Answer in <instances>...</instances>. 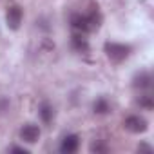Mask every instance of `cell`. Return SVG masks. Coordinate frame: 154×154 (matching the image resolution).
I'll use <instances>...</instances> for the list:
<instances>
[{
	"mask_svg": "<svg viewBox=\"0 0 154 154\" xmlns=\"http://www.w3.org/2000/svg\"><path fill=\"white\" fill-rule=\"evenodd\" d=\"M152 85V76L150 72H140L134 76V87L138 89H149Z\"/></svg>",
	"mask_w": 154,
	"mask_h": 154,
	"instance_id": "obj_8",
	"label": "cell"
},
{
	"mask_svg": "<svg viewBox=\"0 0 154 154\" xmlns=\"http://www.w3.org/2000/svg\"><path fill=\"white\" fill-rule=\"evenodd\" d=\"M20 138L27 143H35L38 141L40 138V127L35 125V123H26L22 129H20Z\"/></svg>",
	"mask_w": 154,
	"mask_h": 154,
	"instance_id": "obj_5",
	"label": "cell"
},
{
	"mask_svg": "<svg viewBox=\"0 0 154 154\" xmlns=\"http://www.w3.org/2000/svg\"><path fill=\"white\" fill-rule=\"evenodd\" d=\"M100 22H102V17H100L98 9H93L89 15H72L71 17V26H72L74 31H78V33L96 31L100 27Z\"/></svg>",
	"mask_w": 154,
	"mask_h": 154,
	"instance_id": "obj_1",
	"label": "cell"
},
{
	"mask_svg": "<svg viewBox=\"0 0 154 154\" xmlns=\"http://www.w3.org/2000/svg\"><path fill=\"white\" fill-rule=\"evenodd\" d=\"M78 147H80V138L76 136V134H67V136L62 140V143H60V152H63V154H72V152L78 150Z\"/></svg>",
	"mask_w": 154,
	"mask_h": 154,
	"instance_id": "obj_6",
	"label": "cell"
},
{
	"mask_svg": "<svg viewBox=\"0 0 154 154\" xmlns=\"http://www.w3.org/2000/svg\"><path fill=\"white\" fill-rule=\"evenodd\" d=\"M107 150H109L107 145H103V143H100V141H96V143L91 145V152H107Z\"/></svg>",
	"mask_w": 154,
	"mask_h": 154,
	"instance_id": "obj_12",
	"label": "cell"
},
{
	"mask_svg": "<svg viewBox=\"0 0 154 154\" xmlns=\"http://www.w3.org/2000/svg\"><path fill=\"white\" fill-rule=\"evenodd\" d=\"M38 112H40V118H42L44 123H51V120H53V107H51L47 102H44V103L40 105Z\"/></svg>",
	"mask_w": 154,
	"mask_h": 154,
	"instance_id": "obj_10",
	"label": "cell"
},
{
	"mask_svg": "<svg viewBox=\"0 0 154 154\" xmlns=\"http://www.w3.org/2000/svg\"><path fill=\"white\" fill-rule=\"evenodd\" d=\"M138 150H152V147H150V145H147V143H141V145L138 147Z\"/></svg>",
	"mask_w": 154,
	"mask_h": 154,
	"instance_id": "obj_14",
	"label": "cell"
},
{
	"mask_svg": "<svg viewBox=\"0 0 154 154\" xmlns=\"http://www.w3.org/2000/svg\"><path fill=\"white\" fill-rule=\"evenodd\" d=\"M138 103H140V107H143V109H147V111H150V109L154 107V100H152L150 94L140 96V98H138Z\"/></svg>",
	"mask_w": 154,
	"mask_h": 154,
	"instance_id": "obj_11",
	"label": "cell"
},
{
	"mask_svg": "<svg viewBox=\"0 0 154 154\" xmlns=\"http://www.w3.org/2000/svg\"><path fill=\"white\" fill-rule=\"evenodd\" d=\"M72 47L78 51V53H87L89 51V42H87V38L84 36V33H76V35H72Z\"/></svg>",
	"mask_w": 154,
	"mask_h": 154,
	"instance_id": "obj_7",
	"label": "cell"
},
{
	"mask_svg": "<svg viewBox=\"0 0 154 154\" xmlns=\"http://www.w3.org/2000/svg\"><path fill=\"white\" fill-rule=\"evenodd\" d=\"M93 111H94L96 114H107V112L111 111V105H109V102H107L105 98H98V100L93 103Z\"/></svg>",
	"mask_w": 154,
	"mask_h": 154,
	"instance_id": "obj_9",
	"label": "cell"
},
{
	"mask_svg": "<svg viewBox=\"0 0 154 154\" xmlns=\"http://www.w3.org/2000/svg\"><path fill=\"white\" fill-rule=\"evenodd\" d=\"M123 127H125L129 132L140 134V132H145V131H147V120L141 118V116H138V114H132V116H127V118H125Z\"/></svg>",
	"mask_w": 154,
	"mask_h": 154,
	"instance_id": "obj_3",
	"label": "cell"
},
{
	"mask_svg": "<svg viewBox=\"0 0 154 154\" xmlns=\"http://www.w3.org/2000/svg\"><path fill=\"white\" fill-rule=\"evenodd\" d=\"M105 54L111 62L120 63L131 54V47L125 44H116V42H107L105 44Z\"/></svg>",
	"mask_w": 154,
	"mask_h": 154,
	"instance_id": "obj_2",
	"label": "cell"
},
{
	"mask_svg": "<svg viewBox=\"0 0 154 154\" xmlns=\"http://www.w3.org/2000/svg\"><path fill=\"white\" fill-rule=\"evenodd\" d=\"M9 150H11V152H22V154H27V150L22 149V147H11Z\"/></svg>",
	"mask_w": 154,
	"mask_h": 154,
	"instance_id": "obj_13",
	"label": "cell"
},
{
	"mask_svg": "<svg viewBox=\"0 0 154 154\" xmlns=\"http://www.w3.org/2000/svg\"><path fill=\"white\" fill-rule=\"evenodd\" d=\"M22 17H24L22 9H20L18 6H11V8L6 11V22H8V27L13 29V31H17V29L20 27V24H22Z\"/></svg>",
	"mask_w": 154,
	"mask_h": 154,
	"instance_id": "obj_4",
	"label": "cell"
}]
</instances>
